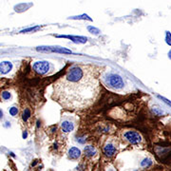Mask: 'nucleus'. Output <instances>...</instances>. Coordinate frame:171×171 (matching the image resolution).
<instances>
[{
    "instance_id": "f3484780",
    "label": "nucleus",
    "mask_w": 171,
    "mask_h": 171,
    "mask_svg": "<svg viewBox=\"0 0 171 171\" xmlns=\"http://www.w3.org/2000/svg\"><path fill=\"white\" fill-rule=\"evenodd\" d=\"M166 42L167 45L171 46V33L169 32H166Z\"/></svg>"
},
{
    "instance_id": "20e7f679",
    "label": "nucleus",
    "mask_w": 171,
    "mask_h": 171,
    "mask_svg": "<svg viewBox=\"0 0 171 171\" xmlns=\"http://www.w3.org/2000/svg\"><path fill=\"white\" fill-rule=\"evenodd\" d=\"M124 137L127 140L128 142L133 144V145L139 144L142 140L141 135H140V134L136 131H126L124 134Z\"/></svg>"
},
{
    "instance_id": "dca6fc26",
    "label": "nucleus",
    "mask_w": 171,
    "mask_h": 171,
    "mask_svg": "<svg viewBox=\"0 0 171 171\" xmlns=\"http://www.w3.org/2000/svg\"><path fill=\"white\" fill-rule=\"evenodd\" d=\"M71 19H87V20H89V21H92V19L87 14H83L81 16H76V17H70Z\"/></svg>"
},
{
    "instance_id": "4468645a",
    "label": "nucleus",
    "mask_w": 171,
    "mask_h": 171,
    "mask_svg": "<svg viewBox=\"0 0 171 171\" xmlns=\"http://www.w3.org/2000/svg\"><path fill=\"white\" fill-rule=\"evenodd\" d=\"M151 164H152V161L150 160V159H144L141 163V166L143 167H148V166H151Z\"/></svg>"
},
{
    "instance_id": "9d476101",
    "label": "nucleus",
    "mask_w": 171,
    "mask_h": 171,
    "mask_svg": "<svg viewBox=\"0 0 171 171\" xmlns=\"http://www.w3.org/2000/svg\"><path fill=\"white\" fill-rule=\"evenodd\" d=\"M84 151H85V154L87 155L88 157H93L97 153L96 148H94V146H91V145L85 146Z\"/></svg>"
},
{
    "instance_id": "412c9836",
    "label": "nucleus",
    "mask_w": 171,
    "mask_h": 171,
    "mask_svg": "<svg viewBox=\"0 0 171 171\" xmlns=\"http://www.w3.org/2000/svg\"><path fill=\"white\" fill-rule=\"evenodd\" d=\"M27 136H28V134H27V132H24L23 133V138L25 139V138H27Z\"/></svg>"
},
{
    "instance_id": "f257e3e1",
    "label": "nucleus",
    "mask_w": 171,
    "mask_h": 171,
    "mask_svg": "<svg viewBox=\"0 0 171 171\" xmlns=\"http://www.w3.org/2000/svg\"><path fill=\"white\" fill-rule=\"evenodd\" d=\"M100 70L92 65H75L54 84L53 98L70 109L85 108L99 93Z\"/></svg>"
},
{
    "instance_id": "39448f33",
    "label": "nucleus",
    "mask_w": 171,
    "mask_h": 171,
    "mask_svg": "<svg viewBox=\"0 0 171 171\" xmlns=\"http://www.w3.org/2000/svg\"><path fill=\"white\" fill-rule=\"evenodd\" d=\"M56 37L58 38H67L70 39L74 43H80V44H84L87 42L88 38L84 37V36H73V35H56Z\"/></svg>"
},
{
    "instance_id": "6ab92c4d",
    "label": "nucleus",
    "mask_w": 171,
    "mask_h": 171,
    "mask_svg": "<svg viewBox=\"0 0 171 171\" xmlns=\"http://www.w3.org/2000/svg\"><path fill=\"white\" fill-rule=\"evenodd\" d=\"M157 97H158V98H159V99H161L162 101H163L164 103H166V105H168L169 107H171V102H170V101H169L168 99H166V98H164V97H163V96H161V95H158Z\"/></svg>"
},
{
    "instance_id": "2eb2a0df",
    "label": "nucleus",
    "mask_w": 171,
    "mask_h": 171,
    "mask_svg": "<svg viewBox=\"0 0 171 171\" xmlns=\"http://www.w3.org/2000/svg\"><path fill=\"white\" fill-rule=\"evenodd\" d=\"M30 111L29 110L28 108H26L25 110H24V112H23V115H22V119H23V121L27 122L28 119L30 118Z\"/></svg>"
},
{
    "instance_id": "4be33fe9",
    "label": "nucleus",
    "mask_w": 171,
    "mask_h": 171,
    "mask_svg": "<svg viewBox=\"0 0 171 171\" xmlns=\"http://www.w3.org/2000/svg\"><path fill=\"white\" fill-rule=\"evenodd\" d=\"M168 57L171 59V50H170V51H169V52H168Z\"/></svg>"
},
{
    "instance_id": "ddd939ff",
    "label": "nucleus",
    "mask_w": 171,
    "mask_h": 171,
    "mask_svg": "<svg viewBox=\"0 0 171 171\" xmlns=\"http://www.w3.org/2000/svg\"><path fill=\"white\" fill-rule=\"evenodd\" d=\"M88 30L92 34H95V35H98L101 32L99 29H97L95 27H92V26H88Z\"/></svg>"
},
{
    "instance_id": "aec40b11",
    "label": "nucleus",
    "mask_w": 171,
    "mask_h": 171,
    "mask_svg": "<svg viewBox=\"0 0 171 171\" xmlns=\"http://www.w3.org/2000/svg\"><path fill=\"white\" fill-rule=\"evenodd\" d=\"M2 98L4 100H9L11 98V93L8 91H4V92H2Z\"/></svg>"
},
{
    "instance_id": "f03ea898",
    "label": "nucleus",
    "mask_w": 171,
    "mask_h": 171,
    "mask_svg": "<svg viewBox=\"0 0 171 171\" xmlns=\"http://www.w3.org/2000/svg\"><path fill=\"white\" fill-rule=\"evenodd\" d=\"M106 83L109 88L114 89H121L124 88L123 79L118 74H109L106 79Z\"/></svg>"
},
{
    "instance_id": "423d86ee",
    "label": "nucleus",
    "mask_w": 171,
    "mask_h": 171,
    "mask_svg": "<svg viewBox=\"0 0 171 171\" xmlns=\"http://www.w3.org/2000/svg\"><path fill=\"white\" fill-rule=\"evenodd\" d=\"M11 69H13V64L11 62H8V61H3L0 64V72H1V74H6L10 70H11Z\"/></svg>"
},
{
    "instance_id": "7ed1b4c3",
    "label": "nucleus",
    "mask_w": 171,
    "mask_h": 171,
    "mask_svg": "<svg viewBox=\"0 0 171 171\" xmlns=\"http://www.w3.org/2000/svg\"><path fill=\"white\" fill-rule=\"evenodd\" d=\"M33 70L39 74H46L50 70V64L47 61H38L33 64Z\"/></svg>"
},
{
    "instance_id": "9b49d317",
    "label": "nucleus",
    "mask_w": 171,
    "mask_h": 171,
    "mask_svg": "<svg viewBox=\"0 0 171 171\" xmlns=\"http://www.w3.org/2000/svg\"><path fill=\"white\" fill-rule=\"evenodd\" d=\"M48 51H54V52H60V53H68V54L72 53L71 51L68 50V48H51V47H48Z\"/></svg>"
},
{
    "instance_id": "1a4fd4ad",
    "label": "nucleus",
    "mask_w": 171,
    "mask_h": 171,
    "mask_svg": "<svg viewBox=\"0 0 171 171\" xmlns=\"http://www.w3.org/2000/svg\"><path fill=\"white\" fill-rule=\"evenodd\" d=\"M61 126H62L63 131L66 132V133L71 132L73 129H74V125H73V123H71V122H70V121H64L62 123V125H61Z\"/></svg>"
},
{
    "instance_id": "0eeeda50",
    "label": "nucleus",
    "mask_w": 171,
    "mask_h": 171,
    "mask_svg": "<svg viewBox=\"0 0 171 171\" xmlns=\"http://www.w3.org/2000/svg\"><path fill=\"white\" fill-rule=\"evenodd\" d=\"M115 151H116V148H115L114 145L111 143H107L105 146H104V153L108 157L113 156L115 154Z\"/></svg>"
},
{
    "instance_id": "a211bd4d",
    "label": "nucleus",
    "mask_w": 171,
    "mask_h": 171,
    "mask_svg": "<svg viewBox=\"0 0 171 171\" xmlns=\"http://www.w3.org/2000/svg\"><path fill=\"white\" fill-rule=\"evenodd\" d=\"M17 113H18V109H17V107H11V108H10V114H11V116H15Z\"/></svg>"
},
{
    "instance_id": "f8f14e48",
    "label": "nucleus",
    "mask_w": 171,
    "mask_h": 171,
    "mask_svg": "<svg viewBox=\"0 0 171 171\" xmlns=\"http://www.w3.org/2000/svg\"><path fill=\"white\" fill-rule=\"evenodd\" d=\"M40 26H34V27H30V28H28V29H25L21 30V33H33V32H37L38 30H40Z\"/></svg>"
},
{
    "instance_id": "6e6552de",
    "label": "nucleus",
    "mask_w": 171,
    "mask_h": 171,
    "mask_svg": "<svg viewBox=\"0 0 171 171\" xmlns=\"http://www.w3.org/2000/svg\"><path fill=\"white\" fill-rule=\"evenodd\" d=\"M81 156V151L79 148H71L70 150H69V158L70 159H72V160H76L79 157Z\"/></svg>"
}]
</instances>
